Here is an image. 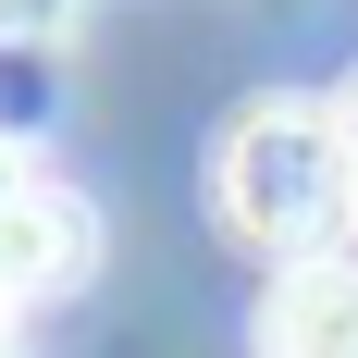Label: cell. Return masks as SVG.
Segmentation results:
<instances>
[{"mask_svg":"<svg viewBox=\"0 0 358 358\" xmlns=\"http://www.w3.org/2000/svg\"><path fill=\"white\" fill-rule=\"evenodd\" d=\"M210 198H222V222H235L259 259L334 248V235L358 222L334 99H248V111H235V136H222V161H210Z\"/></svg>","mask_w":358,"mask_h":358,"instance_id":"1","label":"cell"},{"mask_svg":"<svg viewBox=\"0 0 358 358\" xmlns=\"http://www.w3.org/2000/svg\"><path fill=\"white\" fill-rule=\"evenodd\" d=\"M248 334H259V358H358V259H334V248L272 259Z\"/></svg>","mask_w":358,"mask_h":358,"instance_id":"2","label":"cell"},{"mask_svg":"<svg viewBox=\"0 0 358 358\" xmlns=\"http://www.w3.org/2000/svg\"><path fill=\"white\" fill-rule=\"evenodd\" d=\"M87 248H99V222L74 210L62 185H0V309L13 296H50L87 272Z\"/></svg>","mask_w":358,"mask_h":358,"instance_id":"3","label":"cell"},{"mask_svg":"<svg viewBox=\"0 0 358 358\" xmlns=\"http://www.w3.org/2000/svg\"><path fill=\"white\" fill-rule=\"evenodd\" d=\"M334 124H346V185H358V74H346V99H334Z\"/></svg>","mask_w":358,"mask_h":358,"instance_id":"4","label":"cell"}]
</instances>
